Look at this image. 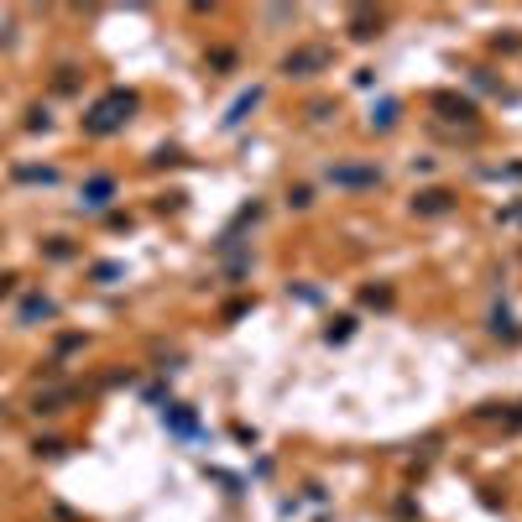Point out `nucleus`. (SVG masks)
Returning a JSON list of instances; mask_svg holds the SVG:
<instances>
[{
  "mask_svg": "<svg viewBox=\"0 0 522 522\" xmlns=\"http://www.w3.org/2000/svg\"><path fill=\"white\" fill-rule=\"evenodd\" d=\"M130 110H136V100H130V94H110V100H100V105L89 110V121H84V126L105 136V130H116V126L130 121Z\"/></svg>",
  "mask_w": 522,
  "mask_h": 522,
  "instance_id": "1",
  "label": "nucleus"
},
{
  "mask_svg": "<svg viewBox=\"0 0 522 522\" xmlns=\"http://www.w3.org/2000/svg\"><path fill=\"white\" fill-rule=\"evenodd\" d=\"M105 193H110V178H100V183H89V204H105Z\"/></svg>",
  "mask_w": 522,
  "mask_h": 522,
  "instance_id": "2",
  "label": "nucleus"
}]
</instances>
